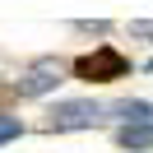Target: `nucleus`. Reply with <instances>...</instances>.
Listing matches in <instances>:
<instances>
[{
  "mask_svg": "<svg viewBox=\"0 0 153 153\" xmlns=\"http://www.w3.org/2000/svg\"><path fill=\"white\" fill-rule=\"evenodd\" d=\"M88 125H102V107L97 102H56L51 107V130H88Z\"/></svg>",
  "mask_w": 153,
  "mask_h": 153,
  "instance_id": "7ed1b4c3",
  "label": "nucleus"
},
{
  "mask_svg": "<svg viewBox=\"0 0 153 153\" xmlns=\"http://www.w3.org/2000/svg\"><path fill=\"white\" fill-rule=\"evenodd\" d=\"M111 111L121 116V125H149L153 121V102H139V97L134 102H116Z\"/></svg>",
  "mask_w": 153,
  "mask_h": 153,
  "instance_id": "39448f33",
  "label": "nucleus"
},
{
  "mask_svg": "<svg viewBox=\"0 0 153 153\" xmlns=\"http://www.w3.org/2000/svg\"><path fill=\"white\" fill-rule=\"evenodd\" d=\"M74 74L84 79V84H111V79L130 74V60H125L116 47H97V51H88V56L74 60Z\"/></svg>",
  "mask_w": 153,
  "mask_h": 153,
  "instance_id": "f257e3e1",
  "label": "nucleus"
},
{
  "mask_svg": "<svg viewBox=\"0 0 153 153\" xmlns=\"http://www.w3.org/2000/svg\"><path fill=\"white\" fill-rule=\"evenodd\" d=\"M60 79H65V65H60L56 56H42V60H33V65L19 74L14 93H19V97H42V93H51Z\"/></svg>",
  "mask_w": 153,
  "mask_h": 153,
  "instance_id": "f03ea898",
  "label": "nucleus"
},
{
  "mask_svg": "<svg viewBox=\"0 0 153 153\" xmlns=\"http://www.w3.org/2000/svg\"><path fill=\"white\" fill-rule=\"evenodd\" d=\"M19 134H23L19 116H5V111H0V144H10V139H19Z\"/></svg>",
  "mask_w": 153,
  "mask_h": 153,
  "instance_id": "423d86ee",
  "label": "nucleus"
},
{
  "mask_svg": "<svg viewBox=\"0 0 153 153\" xmlns=\"http://www.w3.org/2000/svg\"><path fill=\"white\" fill-rule=\"evenodd\" d=\"M116 144H121V149H153V121L149 125H121V130H116Z\"/></svg>",
  "mask_w": 153,
  "mask_h": 153,
  "instance_id": "20e7f679",
  "label": "nucleus"
},
{
  "mask_svg": "<svg viewBox=\"0 0 153 153\" xmlns=\"http://www.w3.org/2000/svg\"><path fill=\"white\" fill-rule=\"evenodd\" d=\"M130 37H153V19H139V23H130Z\"/></svg>",
  "mask_w": 153,
  "mask_h": 153,
  "instance_id": "0eeeda50",
  "label": "nucleus"
}]
</instances>
